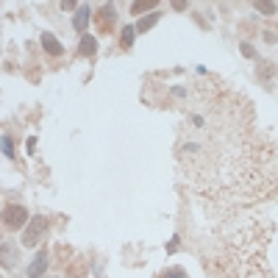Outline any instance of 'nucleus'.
<instances>
[{
    "label": "nucleus",
    "mask_w": 278,
    "mask_h": 278,
    "mask_svg": "<svg viewBox=\"0 0 278 278\" xmlns=\"http://www.w3.org/2000/svg\"><path fill=\"white\" fill-rule=\"evenodd\" d=\"M133 34H136L133 25H125V28H122V48H131L133 45Z\"/></svg>",
    "instance_id": "15"
},
{
    "label": "nucleus",
    "mask_w": 278,
    "mask_h": 278,
    "mask_svg": "<svg viewBox=\"0 0 278 278\" xmlns=\"http://www.w3.org/2000/svg\"><path fill=\"white\" fill-rule=\"evenodd\" d=\"M156 23H159V12H153V14H148V17H142V20H139L136 31H142V34H145V31H148V28H153Z\"/></svg>",
    "instance_id": "12"
},
{
    "label": "nucleus",
    "mask_w": 278,
    "mask_h": 278,
    "mask_svg": "<svg viewBox=\"0 0 278 278\" xmlns=\"http://www.w3.org/2000/svg\"><path fill=\"white\" fill-rule=\"evenodd\" d=\"M239 50H242V56H245V59H256V50L250 48L248 42H242V45H239Z\"/></svg>",
    "instance_id": "16"
},
{
    "label": "nucleus",
    "mask_w": 278,
    "mask_h": 278,
    "mask_svg": "<svg viewBox=\"0 0 278 278\" xmlns=\"http://www.w3.org/2000/svg\"><path fill=\"white\" fill-rule=\"evenodd\" d=\"M256 78H261V81L275 78V64L267 61V59H259V61H256Z\"/></svg>",
    "instance_id": "7"
},
{
    "label": "nucleus",
    "mask_w": 278,
    "mask_h": 278,
    "mask_svg": "<svg viewBox=\"0 0 278 278\" xmlns=\"http://www.w3.org/2000/svg\"><path fill=\"white\" fill-rule=\"evenodd\" d=\"M42 48L48 50L50 56H61V53H64V48H61V42L53 37V34H42Z\"/></svg>",
    "instance_id": "8"
},
{
    "label": "nucleus",
    "mask_w": 278,
    "mask_h": 278,
    "mask_svg": "<svg viewBox=\"0 0 278 278\" xmlns=\"http://www.w3.org/2000/svg\"><path fill=\"white\" fill-rule=\"evenodd\" d=\"M245 209L214 217V245L203 250V267L212 278H270L267 248L275 225L259 214H242Z\"/></svg>",
    "instance_id": "2"
},
{
    "label": "nucleus",
    "mask_w": 278,
    "mask_h": 278,
    "mask_svg": "<svg viewBox=\"0 0 278 278\" xmlns=\"http://www.w3.org/2000/svg\"><path fill=\"white\" fill-rule=\"evenodd\" d=\"M3 223L9 228H23L28 223V212H25V206H6V212H3Z\"/></svg>",
    "instance_id": "4"
},
{
    "label": "nucleus",
    "mask_w": 278,
    "mask_h": 278,
    "mask_svg": "<svg viewBox=\"0 0 278 278\" xmlns=\"http://www.w3.org/2000/svg\"><path fill=\"white\" fill-rule=\"evenodd\" d=\"M3 145H6V148H3V151H6V156H12V159H14V145H12V139L6 136V139H3Z\"/></svg>",
    "instance_id": "17"
},
{
    "label": "nucleus",
    "mask_w": 278,
    "mask_h": 278,
    "mask_svg": "<svg viewBox=\"0 0 278 278\" xmlns=\"http://www.w3.org/2000/svg\"><path fill=\"white\" fill-rule=\"evenodd\" d=\"M45 270H48V253H39L37 259L31 261V267H28V278H42L45 275Z\"/></svg>",
    "instance_id": "6"
},
{
    "label": "nucleus",
    "mask_w": 278,
    "mask_h": 278,
    "mask_svg": "<svg viewBox=\"0 0 278 278\" xmlns=\"http://www.w3.org/2000/svg\"><path fill=\"white\" fill-rule=\"evenodd\" d=\"M73 278H84V275H73Z\"/></svg>",
    "instance_id": "19"
},
{
    "label": "nucleus",
    "mask_w": 278,
    "mask_h": 278,
    "mask_svg": "<svg viewBox=\"0 0 278 278\" xmlns=\"http://www.w3.org/2000/svg\"><path fill=\"white\" fill-rule=\"evenodd\" d=\"M178 97V173L200 203L220 214L278 198V142L259 125L250 97L220 75L170 86Z\"/></svg>",
    "instance_id": "1"
},
{
    "label": "nucleus",
    "mask_w": 278,
    "mask_h": 278,
    "mask_svg": "<svg viewBox=\"0 0 278 278\" xmlns=\"http://www.w3.org/2000/svg\"><path fill=\"white\" fill-rule=\"evenodd\" d=\"M162 278H184V270H170V272H164Z\"/></svg>",
    "instance_id": "18"
},
{
    "label": "nucleus",
    "mask_w": 278,
    "mask_h": 278,
    "mask_svg": "<svg viewBox=\"0 0 278 278\" xmlns=\"http://www.w3.org/2000/svg\"><path fill=\"white\" fill-rule=\"evenodd\" d=\"M45 231H48V217H42V214H37V217L28 223V228H25L23 234V245L25 248H34L39 239L45 236Z\"/></svg>",
    "instance_id": "3"
},
{
    "label": "nucleus",
    "mask_w": 278,
    "mask_h": 278,
    "mask_svg": "<svg viewBox=\"0 0 278 278\" xmlns=\"http://www.w3.org/2000/svg\"><path fill=\"white\" fill-rule=\"evenodd\" d=\"M253 9H256V12H261V14H275L278 12V6H275V3H270V0H256Z\"/></svg>",
    "instance_id": "13"
},
{
    "label": "nucleus",
    "mask_w": 278,
    "mask_h": 278,
    "mask_svg": "<svg viewBox=\"0 0 278 278\" xmlns=\"http://www.w3.org/2000/svg\"><path fill=\"white\" fill-rule=\"evenodd\" d=\"M95 50H97V39L92 34H84L81 37V56H95Z\"/></svg>",
    "instance_id": "9"
},
{
    "label": "nucleus",
    "mask_w": 278,
    "mask_h": 278,
    "mask_svg": "<svg viewBox=\"0 0 278 278\" xmlns=\"http://www.w3.org/2000/svg\"><path fill=\"white\" fill-rule=\"evenodd\" d=\"M14 264H17V250L9 242H3V267H14Z\"/></svg>",
    "instance_id": "11"
},
{
    "label": "nucleus",
    "mask_w": 278,
    "mask_h": 278,
    "mask_svg": "<svg viewBox=\"0 0 278 278\" xmlns=\"http://www.w3.org/2000/svg\"><path fill=\"white\" fill-rule=\"evenodd\" d=\"M89 14H92L89 6H78V14H75V31H84V28H86V23H89Z\"/></svg>",
    "instance_id": "10"
},
{
    "label": "nucleus",
    "mask_w": 278,
    "mask_h": 278,
    "mask_svg": "<svg viewBox=\"0 0 278 278\" xmlns=\"http://www.w3.org/2000/svg\"><path fill=\"white\" fill-rule=\"evenodd\" d=\"M114 20H117V12H114L111 3H106V6L95 14V23H97V31H100V34H109L111 25H114Z\"/></svg>",
    "instance_id": "5"
},
{
    "label": "nucleus",
    "mask_w": 278,
    "mask_h": 278,
    "mask_svg": "<svg viewBox=\"0 0 278 278\" xmlns=\"http://www.w3.org/2000/svg\"><path fill=\"white\" fill-rule=\"evenodd\" d=\"M151 9H156V0H145V3L139 0V3H133V6H131V12L133 14H145V12H151Z\"/></svg>",
    "instance_id": "14"
}]
</instances>
